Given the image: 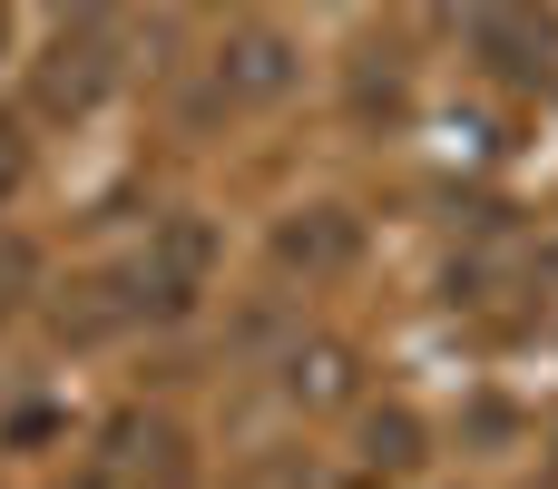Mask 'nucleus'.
I'll return each instance as SVG.
<instances>
[{
	"label": "nucleus",
	"mask_w": 558,
	"mask_h": 489,
	"mask_svg": "<svg viewBox=\"0 0 558 489\" xmlns=\"http://www.w3.org/2000/svg\"><path fill=\"white\" fill-rule=\"evenodd\" d=\"M206 265H216V235H206L196 216L157 225V235H147V255L128 265V284H137V314H186V304L206 294Z\"/></svg>",
	"instance_id": "obj_2"
},
{
	"label": "nucleus",
	"mask_w": 558,
	"mask_h": 489,
	"mask_svg": "<svg viewBox=\"0 0 558 489\" xmlns=\"http://www.w3.org/2000/svg\"><path fill=\"white\" fill-rule=\"evenodd\" d=\"M343 372H353V353H343V343H314V353H294V363H284V392H294L304 412H324V402H343V392H353Z\"/></svg>",
	"instance_id": "obj_8"
},
{
	"label": "nucleus",
	"mask_w": 558,
	"mask_h": 489,
	"mask_svg": "<svg viewBox=\"0 0 558 489\" xmlns=\"http://www.w3.org/2000/svg\"><path fill=\"white\" fill-rule=\"evenodd\" d=\"M49 10H59V29H108L118 0H49Z\"/></svg>",
	"instance_id": "obj_12"
},
{
	"label": "nucleus",
	"mask_w": 558,
	"mask_h": 489,
	"mask_svg": "<svg viewBox=\"0 0 558 489\" xmlns=\"http://www.w3.org/2000/svg\"><path fill=\"white\" fill-rule=\"evenodd\" d=\"M481 59H490L500 78H549L558 69V20L539 0H500V10L481 20Z\"/></svg>",
	"instance_id": "obj_5"
},
{
	"label": "nucleus",
	"mask_w": 558,
	"mask_h": 489,
	"mask_svg": "<svg viewBox=\"0 0 558 489\" xmlns=\"http://www.w3.org/2000/svg\"><path fill=\"white\" fill-rule=\"evenodd\" d=\"M422 412H402V402H383V412H363V470H412L422 461Z\"/></svg>",
	"instance_id": "obj_7"
},
{
	"label": "nucleus",
	"mask_w": 558,
	"mask_h": 489,
	"mask_svg": "<svg viewBox=\"0 0 558 489\" xmlns=\"http://www.w3.org/2000/svg\"><path fill=\"white\" fill-rule=\"evenodd\" d=\"M78 489H98V480H78Z\"/></svg>",
	"instance_id": "obj_15"
},
{
	"label": "nucleus",
	"mask_w": 558,
	"mask_h": 489,
	"mask_svg": "<svg viewBox=\"0 0 558 489\" xmlns=\"http://www.w3.org/2000/svg\"><path fill=\"white\" fill-rule=\"evenodd\" d=\"M20 284H29V255H20V245H0V314L20 304Z\"/></svg>",
	"instance_id": "obj_13"
},
{
	"label": "nucleus",
	"mask_w": 558,
	"mask_h": 489,
	"mask_svg": "<svg viewBox=\"0 0 558 489\" xmlns=\"http://www.w3.org/2000/svg\"><path fill=\"white\" fill-rule=\"evenodd\" d=\"M294 78H304V49H294L284 29H265V20L216 39V98H226V108H275Z\"/></svg>",
	"instance_id": "obj_3"
},
{
	"label": "nucleus",
	"mask_w": 558,
	"mask_h": 489,
	"mask_svg": "<svg viewBox=\"0 0 558 489\" xmlns=\"http://www.w3.org/2000/svg\"><path fill=\"white\" fill-rule=\"evenodd\" d=\"M29 186V147H20V127H0V206Z\"/></svg>",
	"instance_id": "obj_11"
},
{
	"label": "nucleus",
	"mask_w": 558,
	"mask_h": 489,
	"mask_svg": "<svg viewBox=\"0 0 558 489\" xmlns=\"http://www.w3.org/2000/svg\"><path fill=\"white\" fill-rule=\"evenodd\" d=\"M0 39H10V10H0Z\"/></svg>",
	"instance_id": "obj_14"
},
{
	"label": "nucleus",
	"mask_w": 558,
	"mask_h": 489,
	"mask_svg": "<svg viewBox=\"0 0 558 489\" xmlns=\"http://www.w3.org/2000/svg\"><path fill=\"white\" fill-rule=\"evenodd\" d=\"M353 255H363V225H353L343 206H294V216L275 225V265L304 274V284H333Z\"/></svg>",
	"instance_id": "obj_4"
},
{
	"label": "nucleus",
	"mask_w": 558,
	"mask_h": 489,
	"mask_svg": "<svg viewBox=\"0 0 558 489\" xmlns=\"http://www.w3.org/2000/svg\"><path fill=\"white\" fill-rule=\"evenodd\" d=\"M353 108H363V118H373V108H383V118H402V108H412L402 69H353Z\"/></svg>",
	"instance_id": "obj_10"
},
{
	"label": "nucleus",
	"mask_w": 558,
	"mask_h": 489,
	"mask_svg": "<svg viewBox=\"0 0 558 489\" xmlns=\"http://www.w3.org/2000/svg\"><path fill=\"white\" fill-rule=\"evenodd\" d=\"M108 470L137 480V489H177L186 480V441H177L167 421H118V431H108Z\"/></svg>",
	"instance_id": "obj_6"
},
{
	"label": "nucleus",
	"mask_w": 558,
	"mask_h": 489,
	"mask_svg": "<svg viewBox=\"0 0 558 489\" xmlns=\"http://www.w3.org/2000/svg\"><path fill=\"white\" fill-rule=\"evenodd\" d=\"M108 88H118V49H108V29H59V39L29 59V98H39V118H88Z\"/></svg>",
	"instance_id": "obj_1"
},
{
	"label": "nucleus",
	"mask_w": 558,
	"mask_h": 489,
	"mask_svg": "<svg viewBox=\"0 0 558 489\" xmlns=\"http://www.w3.org/2000/svg\"><path fill=\"white\" fill-rule=\"evenodd\" d=\"M235 489H324V480H314L304 451H255V461L235 470Z\"/></svg>",
	"instance_id": "obj_9"
}]
</instances>
